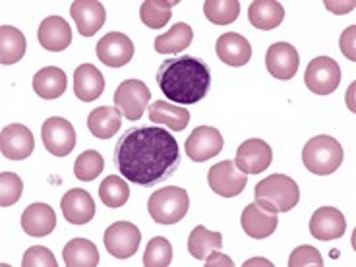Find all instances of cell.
Listing matches in <instances>:
<instances>
[{"mask_svg":"<svg viewBox=\"0 0 356 267\" xmlns=\"http://www.w3.org/2000/svg\"><path fill=\"white\" fill-rule=\"evenodd\" d=\"M190 207V197L184 188L167 186L163 190H157L149 202L147 209L152 219L157 225H177L180 219H184Z\"/></svg>","mask_w":356,"mask_h":267,"instance_id":"obj_5","label":"cell"},{"mask_svg":"<svg viewBox=\"0 0 356 267\" xmlns=\"http://www.w3.org/2000/svg\"><path fill=\"white\" fill-rule=\"evenodd\" d=\"M172 261V246L167 238L155 236L147 242V248L143 254V266L145 267H167Z\"/></svg>","mask_w":356,"mask_h":267,"instance_id":"obj_36","label":"cell"},{"mask_svg":"<svg viewBox=\"0 0 356 267\" xmlns=\"http://www.w3.org/2000/svg\"><path fill=\"white\" fill-rule=\"evenodd\" d=\"M304 83L316 95H330L341 83V68L331 56H318L308 64Z\"/></svg>","mask_w":356,"mask_h":267,"instance_id":"obj_7","label":"cell"},{"mask_svg":"<svg viewBox=\"0 0 356 267\" xmlns=\"http://www.w3.org/2000/svg\"><path fill=\"white\" fill-rule=\"evenodd\" d=\"M99 196H101V202L107 205V207L116 209V207L126 205L128 197H130V186H128V182L122 180L120 177L111 175V177H107L101 182V186H99Z\"/></svg>","mask_w":356,"mask_h":267,"instance_id":"obj_34","label":"cell"},{"mask_svg":"<svg viewBox=\"0 0 356 267\" xmlns=\"http://www.w3.org/2000/svg\"><path fill=\"white\" fill-rule=\"evenodd\" d=\"M41 138H43L47 152L53 153L54 157H66L76 147V130L66 118H60V116H53L44 120Z\"/></svg>","mask_w":356,"mask_h":267,"instance_id":"obj_10","label":"cell"},{"mask_svg":"<svg viewBox=\"0 0 356 267\" xmlns=\"http://www.w3.org/2000/svg\"><path fill=\"white\" fill-rule=\"evenodd\" d=\"M205 266L207 267H232L234 266V261H232L227 254H221L219 250H215V252H211L207 258H205Z\"/></svg>","mask_w":356,"mask_h":267,"instance_id":"obj_41","label":"cell"},{"mask_svg":"<svg viewBox=\"0 0 356 267\" xmlns=\"http://www.w3.org/2000/svg\"><path fill=\"white\" fill-rule=\"evenodd\" d=\"M39 44L51 53H63L72 43V29L60 16H49L41 22L37 31Z\"/></svg>","mask_w":356,"mask_h":267,"instance_id":"obj_19","label":"cell"},{"mask_svg":"<svg viewBox=\"0 0 356 267\" xmlns=\"http://www.w3.org/2000/svg\"><path fill=\"white\" fill-rule=\"evenodd\" d=\"M248 18L254 27L269 31V29H275L277 26L283 24L285 10L275 0H256L250 4Z\"/></svg>","mask_w":356,"mask_h":267,"instance_id":"obj_26","label":"cell"},{"mask_svg":"<svg viewBox=\"0 0 356 267\" xmlns=\"http://www.w3.org/2000/svg\"><path fill=\"white\" fill-rule=\"evenodd\" d=\"M22 227L29 236H49L56 227L54 209L47 204H31L22 215Z\"/></svg>","mask_w":356,"mask_h":267,"instance_id":"obj_23","label":"cell"},{"mask_svg":"<svg viewBox=\"0 0 356 267\" xmlns=\"http://www.w3.org/2000/svg\"><path fill=\"white\" fill-rule=\"evenodd\" d=\"M207 182L217 196L234 197L244 192L248 178L234 165V161H221L209 169Z\"/></svg>","mask_w":356,"mask_h":267,"instance_id":"obj_9","label":"cell"},{"mask_svg":"<svg viewBox=\"0 0 356 267\" xmlns=\"http://www.w3.org/2000/svg\"><path fill=\"white\" fill-rule=\"evenodd\" d=\"M64 219L70 225H86L95 217V202L89 196V192L81 188H72L60 200Z\"/></svg>","mask_w":356,"mask_h":267,"instance_id":"obj_18","label":"cell"},{"mask_svg":"<svg viewBox=\"0 0 356 267\" xmlns=\"http://www.w3.org/2000/svg\"><path fill=\"white\" fill-rule=\"evenodd\" d=\"M254 197L259 207L271 213H286L300 202L298 184L285 175H271L259 180L254 188Z\"/></svg>","mask_w":356,"mask_h":267,"instance_id":"obj_3","label":"cell"},{"mask_svg":"<svg viewBox=\"0 0 356 267\" xmlns=\"http://www.w3.org/2000/svg\"><path fill=\"white\" fill-rule=\"evenodd\" d=\"M63 258L68 267H97L99 250L88 238H74L64 246Z\"/></svg>","mask_w":356,"mask_h":267,"instance_id":"obj_28","label":"cell"},{"mask_svg":"<svg viewBox=\"0 0 356 267\" xmlns=\"http://www.w3.org/2000/svg\"><path fill=\"white\" fill-rule=\"evenodd\" d=\"M241 221L244 232L252 238H256V241H264L267 236H271L275 232L277 225H279L277 213L266 211L256 202L244 207Z\"/></svg>","mask_w":356,"mask_h":267,"instance_id":"obj_20","label":"cell"},{"mask_svg":"<svg viewBox=\"0 0 356 267\" xmlns=\"http://www.w3.org/2000/svg\"><path fill=\"white\" fill-rule=\"evenodd\" d=\"M105 78L93 64H81L74 72V93L80 101L91 103L103 95Z\"/></svg>","mask_w":356,"mask_h":267,"instance_id":"obj_22","label":"cell"},{"mask_svg":"<svg viewBox=\"0 0 356 267\" xmlns=\"http://www.w3.org/2000/svg\"><path fill=\"white\" fill-rule=\"evenodd\" d=\"M355 33H356V27L350 26L348 29H345V33L341 35V51H343V54L347 56L348 60H353V63L356 60V56H355Z\"/></svg>","mask_w":356,"mask_h":267,"instance_id":"obj_40","label":"cell"},{"mask_svg":"<svg viewBox=\"0 0 356 267\" xmlns=\"http://www.w3.org/2000/svg\"><path fill=\"white\" fill-rule=\"evenodd\" d=\"M192 39H194L192 27L184 22H178L177 26L170 27V31L155 39V51L159 54H178L186 51Z\"/></svg>","mask_w":356,"mask_h":267,"instance_id":"obj_30","label":"cell"},{"mask_svg":"<svg viewBox=\"0 0 356 267\" xmlns=\"http://www.w3.org/2000/svg\"><path fill=\"white\" fill-rule=\"evenodd\" d=\"M222 246V236L219 232L207 231L205 227H196L194 231L190 232V238H188V252L197 259H205L211 252L215 250H221Z\"/></svg>","mask_w":356,"mask_h":267,"instance_id":"obj_31","label":"cell"},{"mask_svg":"<svg viewBox=\"0 0 356 267\" xmlns=\"http://www.w3.org/2000/svg\"><path fill=\"white\" fill-rule=\"evenodd\" d=\"M35 149V140L24 124H8L0 132V152L10 161L27 159Z\"/></svg>","mask_w":356,"mask_h":267,"instance_id":"obj_12","label":"cell"},{"mask_svg":"<svg viewBox=\"0 0 356 267\" xmlns=\"http://www.w3.org/2000/svg\"><path fill=\"white\" fill-rule=\"evenodd\" d=\"M152 99L149 88L140 80L122 81L115 91V107L128 120H140Z\"/></svg>","mask_w":356,"mask_h":267,"instance_id":"obj_6","label":"cell"},{"mask_svg":"<svg viewBox=\"0 0 356 267\" xmlns=\"http://www.w3.org/2000/svg\"><path fill=\"white\" fill-rule=\"evenodd\" d=\"M222 136L217 128L211 126H197L194 132L188 136L184 149L186 155L194 163H204L215 155H219L222 149Z\"/></svg>","mask_w":356,"mask_h":267,"instance_id":"obj_11","label":"cell"},{"mask_svg":"<svg viewBox=\"0 0 356 267\" xmlns=\"http://www.w3.org/2000/svg\"><path fill=\"white\" fill-rule=\"evenodd\" d=\"M122 115L116 107H99L88 116V128L99 140H108L120 130Z\"/></svg>","mask_w":356,"mask_h":267,"instance_id":"obj_27","label":"cell"},{"mask_svg":"<svg viewBox=\"0 0 356 267\" xmlns=\"http://www.w3.org/2000/svg\"><path fill=\"white\" fill-rule=\"evenodd\" d=\"M22 266L24 267H56V258L49 248L44 246H31L26 250L24 259H22Z\"/></svg>","mask_w":356,"mask_h":267,"instance_id":"obj_38","label":"cell"},{"mask_svg":"<svg viewBox=\"0 0 356 267\" xmlns=\"http://www.w3.org/2000/svg\"><path fill=\"white\" fill-rule=\"evenodd\" d=\"M177 0L172 2H165V0H145L140 8V18L147 27L152 29H159L169 24L172 18V8L177 6Z\"/></svg>","mask_w":356,"mask_h":267,"instance_id":"obj_33","label":"cell"},{"mask_svg":"<svg viewBox=\"0 0 356 267\" xmlns=\"http://www.w3.org/2000/svg\"><path fill=\"white\" fill-rule=\"evenodd\" d=\"M205 18L215 26H231L241 16L238 0H207L204 4Z\"/></svg>","mask_w":356,"mask_h":267,"instance_id":"obj_32","label":"cell"},{"mask_svg":"<svg viewBox=\"0 0 356 267\" xmlns=\"http://www.w3.org/2000/svg\"><path fill=\"white\" fill-rule=\"evenodd\" d=\"M215 53H217V56L227 66L238 68V66H244V64L250 63V58H252V47H250L248 41L241 33L229 31V33H225V35L217 39Z\"/></svg>","mask_w":356,"mask_h":267,"instance_id":"obj_21","label":"cell"},{"mask_svg":"<svg viewBox=\"0 0 356 267\" xmlns=\"http://www.w3.org/2000/svg\"><path fill=\"white\" fill-rule=\"evenodd\" d=\"M134 43L132 39L124 33L111 31L97 43V58L105 66L111 68H122L132 60Z\"/></svg>","mask_w":356,"mask_h":267,"instance_id":"obj_14","label":"cell"},{"mask_svg":"<svg viewBox=\"0 0 356 267\" xmlns=\"http://www.w3.org/2000/svg\"><path fill=\"white\" fill-rule=\"evenodd\" d=\"M147 115L153 124H161L170 128L172 132H182L190 122V113L188 108L165 101H155L147 108Z\"/></svg>","mask_w":356,"mask_h":267,"instance_id":"obj_24","label":"cell"},{"mask_svg":"<svg viewBox=\"0 0 356 267\" xmlns=\"http://www.w3.org/2000/svg\"><path fill=\"white\" fill-rule=\"evenodd\" d=\"M347 231L345 215L335 207H320L310 219V232L318 241H337Z\"/></svg>","mask_w":356,"mask_h":267,"instance_id":"obj_16","label":"cell"},{"mask_svg":"<svg viewBox=\"0 0 356 267\" xmlns=\"http://www.w3.org/2000/svg\"><path fill=\"white\" fill-rule=\"evenodd\" d=\"M103 169H105V161L101 157V153L93 152V149H88V152L81 153L80 157L76 159V163H74V175L81 182L95 180L103 172Z\"/></svg>","mask_w":356,"mask_h":267,"instance_id":"obj_35","label":"cell"},{"mask_svg":"<svg viewBox=\"0 0 356 267\" xmlns=\"http://www.w3.org/2000/svg\"><path fill=\"white\" fill-rule=\"evenodd\" d=\"M142 242V232L140 229L128 221H116L105 231V248L118 259L132 258L140 248Z\"/></svg>","mask_w":356,"mask_h":267,"instance_id":"obj_8","label":"cell"},{"mask_svg":"<svg viewBox=\"0 0 356 267\" xmlns=\"http://www.w3.org/2000/svg\"><path fill=\"white\" fill-rule=\"evenodd\" d=\"M27 49L26 35L12 26L0 27V63L16 64L24 58Z\"/></svg>","mask_w":356,"mask_h":267,"instance_id":"obj_29","label":"cell"},{"mask_svg":"<svg viewBox=\"0 0 356 267\" xmlns=\"http://www.w3.org/2000/svg\"><path fill=\"white\" fill-rule=\"evenodd\" d=\"M70 14L78 26V31L83 37L95 35L99 29L105 26V19H107L105 6L97 0H76L72 4Z\"/></svg>","mask_w":356,"mask_h":267,"instance_id":"obj_17","label":"cell"},{"mask_svg":"<svg viewBox=\"0 0 356 267\" xmlns=\"http://www.w3.org/2000/svg\"><path fill=\"white\" fill-rule=\"evenodd\" d=\"M271 161H273V152H271L269 143L258 140V138H252V140L241 143L234 165L244 175H259L271 165Z\"/></svg>","mask_w":356,"mask_h":267,"instance_id":"obj_13","label":"cell"},{"mask_svg":"<svg viewBox=\"0 0 356 267\" xmlns=\"http://www.w3.org/2000/svg\"><path fill=\"white\" fill-rule=\"evenodd\" d=\"M66 86H68V78L56 66H47L33 76V89H35L37 95L44 101L58 99L60 95H64Z\"/></svg>","mask_w":356,"mask_h":267,"instance_id":"obj_25","label":"cell"},{"mask_svg":"<svg viewBox=\"0 0 356 267\" xmlns=\"http://www.w3.org/2000/svg\"><path fill=\"white\" fill-rule=\"evenodd\" d=\"M115 163L126 180L145 188L157 186L180 165L177 138L161 126L130 128L116 142Z\"/></svg>","mask_w":356,"mask_h":267,"instance_id":"obj_1","label":"cell"},{"mask_svg":"<svg viewBox=\"0 0 356 267\" xmlns=\"http://www.w3.org/2000/svg\"><path fill=\"white\" fill-rule=\"evenodd\" d=\"M157 83L163 95L178 105H194L211 88L209 66L196 56H172L159 66Z\"/></svg>","mask_w":356,"mask_h":267,"instance_id":"obj_2","label":"cell"},{"mask_svg":"<svg viewBox=\"0 0 356 267\" xmlns=\"http://www.w3.org/2000/svg\"><path fill=\"white\" fill-rule=\"evenodd\" d=\"M302 163L306 169L318 175L327 177L341 167L343 163V147L331 136H316L308 140L302 149Z\"/></svg>","mask_w":356,"mask_h":267,"instance_id":"obj_4","label":"cell"},{"mask_svg":"<svg viewBox=\"0 0 356 267\" xmlns=\"http://www.w3.org/2000/svg\"><path fill=\"white\" fill-rule=\"evenodd\" d=\"M306 266H323L321 254L314 246H298L293 250L289 258V267H306Z\"/></svg>","mask_w":356,"mask_h":267,"instance_id":"obj_39","label":"cell"},{"mask_svg":"<svg viewBox=\"0 0 356 267\" xmlns=\"http://www.w3.org/2000/svg\"><path fill=\"white\" fill-rule=\"evenodd\" d=\"M266 66L267 72L277 80H291L298 72L300 56L293 44L275 43L267 49Z\"/></svg>","mask_w":356,"mask_h":267,"instance_id":"obj_15","label":"cell"},{"mask_svg":"<svg viewBox=\"0 0 356 267\" xmlns=\"http://www.w3.org/2000/svg\"><path fill=\"white\" fill-rule=\"evenodd\" d=\"M22 192H24V182L19 180L18 175H14V172L0 175V205L2 207L16 204L22 197Z\"/></svg>","mask_w":356,"mask_h":267,"instance_id":"obj_37","label":"cell"}]
</instances>
